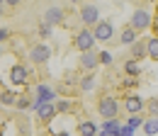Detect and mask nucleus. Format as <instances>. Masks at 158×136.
Listing matches in <instances>:
<instances>
[{
    "instance_id": "nucleus-1",
    "label": "nucleus",
    "mask_w": 158,
    "mask_h": 136,
    "mask_svg": "<svg viewBox=\"0 0 158 136\" xmlns=\"http://www.w3.org/2000/svg\"><path fill=\"white\" fill-rule=\"evenodd\" d=\"M98 112L105 117V122H107V119H117V112H119V102H117V97L105 95L102 100H100V105H98Z\"/></svg>"
},
{
    "instance_id": "nucleus-2",
    "label": "nucleus",
    "mask_w": 158,
    "mask_h": 136,
    "mask_svg": "<svg viewBox=\"0 0 158 136\" xmlns=\"http://www.w3.org/2000/svg\"><path fill=\"white\" fill-rule=\"evenodd\" d=\"M129 27H131L134 32H143V29H148V27H151V12L143 10V7H141V10H134Z\"/></svg>"
},
{
    "instance_id": "nucleus-3",
    "label": "nucleus",
    "mask_w": 158,
    "mask_h": 136,
    "mask_svg": "<svg viewBox=\"0 0 158 136\" xmlns=\"http://www.w3.org/2000/svg\"><path fill=\"white\" fill-rule=\"evenodd\" d=\"M73 41H76V46H78L83 54H85V51H93V46H95V37H93L90 29H80Z\"/></svg>"
},
{
    "instance_id": "nucleus-4",
    "label": "nucleus",
    "mask_w": 158,
    "mask_h": 136,
    "mask_svg": "<svg viewBox=\"0 0 158 136\" xmlns=\"http://www.w3.org/2000/svg\"><path fill=\"white\" fill-rule=\"evenodd\" d=\"M93 37H95V41H110V39L114 37V24L112 22H98Z\"/></svg>"
},
{
    "instance_id": "nucleus-5",
    "label": "nucleus",
    "mask_w": 158,
    "mask_h": 136,
    "mask_svg": "<svg viewBox=\"0 0 158 136\" xmlns=\"http://www.w3.org/2000/svg\"><path fill=\"white\" fill-rule=\"evenodd\" d=\"M80 19H83V24H98L100 22V10L95 5H83V7H80Z\"/></svg>"
},
{
    "instance_id": "nucleus-6",
    "label": "nucleus",
    "mask_w": 158,
    "mask_h": 136,
    "mask_svg": "<svg viewBox=\"0 0 158 136\" xmlns=\"http://www.w3.org/2000/svg\"><path fill=\"white\" fill-rule=\"evenodd\" d=\"M61 22H63V10H61V7H56V5L46 7V12H44V24L54 27V24H61Z\"/></svg>"
},
{
    "instance_id": "nucleus-7",
    "label": "nucleus",
    "mask_w": 158,
    "mask_h": 136,
    "mask_svg": "<svg viewBox=\"0 0 158 136\" xmlns=\"http://www.w3.org/2000/svg\"><path fill=\"white\" fill-rule=\"evenodd\" d=\"M29 56L34 63H46L49 56H51V49L46 46V44H37V46H32V51H29Z\"/></svg>"
},
{
    "instance_id": "nucleus-8",
    "label": "nucleus",
    "mask_w": 158,
    "mask_h": 136,
    "mask_svg": "<svg viewBox=\"0 0 158 136\" xmlns=\"http://www.w3.org/2000/svg\"><path fill=\"white\" fill-rule=\"evenodd\" d=\"M124 107H127L129 117H131V114H139V112L143 109V100H141L139 95H129L127 100H124Z\"/></svg>"
},
{
    "instance_id": "nucleus-9",
    "label": "nucleus",
    "mask_w": 158,
    "mask_h": 136,
    "mask_svg": "<svg viewBox=\"0 0 158 136\" xmlns=\"http://www.w3.org/2000/svg\"><path fill=\"white\" fill-rule=\"evenodd\" d=\"M10 80H12L15 85H24V83L29 80V76H27V68H24V66H15V68L10 71Z\"/></svg>"
},
{
    "instance_id": "nucleus-10",
    "label": "nucleus",
    "mask_w": 158,
    "mask_h": 136,
    "mask_svg": "<svg viewBox=\"0 0 158 136\" xmlns=\"http://www.w3.org/2000/svg\"><path fill=\"white\" fill-rule=\"evenodd\" d=\"M100 129H98V124L95 122H90V119H85V122H80L78 124V134L80 136H95Z\"/></svg>"
},
{
    "instance_id": "nucleus-11",
    "label": "nucleus",
    "mask_w": 158,
    "mask_h": 136,
    "mask_svg": "<svg viewBox=\"0 0 158 136\" xmlns=\"http://www.w3.org/2000/svg\"><path fill=\"white\" fill-rule=\"evenodd\" d=\"M34 112H37V117H39L41 122H49L51 117L56 114V107H54V105H39Z\"/></svg>"
},
{
    "instance_id": "nucleus-12",
    "label": "nucleus",
    "mask_w": 158,
    "mask_h": 136,
    "mask_svg": "<svg viewBox=\"0 0 158 136\" xmlns=\"http://www.w3.org/2000/svg\"><path fill=\"white\" fill-rule=\"evenodd\" d=\"M80 63H83V68H88V71H93L95 66L100 63V58L93 54V51H85L83 56H80Z\"/></svg>"
},
{
    "instance_id": "nucleus-13",
    "label": "nucleus",
    "mask_w": 158,
    "mask_h": 136,
    "mask_svg": "<svg viewBox=\"0 0 158 136\" xmlns=\"http://www.w3.org/2000/svg\"><path fill=\"white\" fill-rule=\"evenodd\" d=\"M119 41H122L124 46H131V44L136 41V32H134L131 27H127V29H124V32L119 34Z\"/></svg>"
},
{
    "instance_id": "nucleus-14",
    "label": "nucleus",
    "mask_w": 158,
    "mask_h": 136,
    "mask_svg": "<svg viewBox=\"0 0 158 136\" xmlns=\"http://www.w3.org/2000/svg\"><path fill=\"white\" fill-rule=\"evenodd\" d=\"M119 122L117 119H107L105 122V136H119Z\"/></svg>"
},
{
    "instance_id": "nucleus-15",
    "label": "nucleus",
    "mask_w": 158,
    "mask_h": 136,
    "mask_svg": "<svg viewBox=\"0 0 158 136\" xmlns=\"http://www.w3.org/2000/svg\"><path fill=\"white\" fill-rule=\"evenodd\" d=\"M143 131H146V136L158 134V117H151V119L143 122Z\"/></svg>"
},
{
    "instance_id": "nucleus-16",
    "label": "nucleus",
    "mask_w": 158,
    "mask_h": 136,
    "mask_svg": "<svg viewBox=\"0 0 158 136\" xmlns=\"http://www.w3.org/2000/svg\"><path fill=\"white\" fill-rule=\"evenodd\" d=\"M131 46H134V58H131V61H141V58L146 56V41H139L136 39Z\"/></svg>"
},
{
    "instance_id": "nucleus-17",
    "label": "nucleus",
    "mask_w": 158,
    "mask_h": 136,
    "mask_svg": "<svg viewBox=\"0 0 158 136\" xmlns=\"http://www.w3.org/2000/svg\"><path fill=\"white\" fill-rule=\"evenodd\" d=\"M146 54L151 58H158V39L156 37H151L148 41H146Z\"/></svg>"
},
{
    "instance_id": "nucleus-18",
    "label": "nucleus",
    "mask_w": 158,
    "mask_h": 136,
    "mask_svg": "<svg viewBox=\"0 0 158 136\" xmlns=\"http://www.w3.org/2000/svg\"><path fill=\"white\" fill-rule=\"evenodd\" d=\"M17 102V95L12 93V90H5L2 95H0V105H15Z\"/></svg>"
},
{
    "instance_id": "nucleus-19",
    "label": "nucleus",
    "mask_w": 158,
    "mask_h": 136,
    "mask_svg": "<svg viewBox=\"0 0 158 136\" xmlns=\"http://www.w3.org/2000/svg\"><path fill=\"white\" fill-rule=\"evenodd\" d=\"M124 71H127V73H129L131 78H136L139 73H141V68H139V63H136V61H127V66H124Z\"/></svg>"
},
{
    "instance_id": "nucleus-20",
    "label": "nucleus",
    "mask_w": 158,
    "mask_h": 136,
    "mask_svg": "<svg viewBox=\"0 0 158 136\" xmlns=\"http://www.w3.org/2000/svg\"><path fill=\"white\" fill-rule=\"evenodd\" d=\"M80 88H83L85 93H90V90L95 88V76H85L83 80H80Z\"/></svg>"
},
{
    "instance_id": "nucleus-21",
    "label": "nucleus",
    "mask_w": 158,
    "mask_h": 136,
    "mask_svg": "<svg viewBox=\"0 0 158 136\" xmlns=\"http://www.w3.org/2000/svg\"><path fill=\"white\" fill-rule=\"evenodd\" d=\"M127 126L134 131V129H139V126H143V119H141L139 114H131V117H129V122H127Z\"/></svg>"
},
{
    "instance_id": "nucleus-22",
    "label": "nucleus",
    "mask_w": 158,
    "mask_h": 136,
    "mask_svg": "<svg viewBox=\"0 0 158 136\" xmlns=\"http://www.w3.org/2000/svg\"><path fill=\"white\" fill-rule=\"evenodd\" d=\"M17 109H32V102H29V97H17Z\"/></svg>"
},
{
    "instance_id": "nucleus-23",
    "label": "nucleus",
    "mask_w": 158,
    "mask_h": 136,
    "mask_svg": "<svg viewBox=\"0 0 158 136\" xmlns=\"http://www.w3.org/2000/svg\"><path fill=\"white\" fill-rule=\"evenodd\" d=\"M68 109H71V102L68 100H59L56 102V112H68Z\"/></svg>"
},
{
    "instance_id": "nucleus-24",
    "label": "nucleus",
    "mask_w": 158,
    "mask_h": 136,
    "mask_svg": "<svg viewBox=\"0 0 158 136\" xmlns=\"http://www.w3.org/2000/svg\"><path fill=\"white\" fill-rule=\"evenodd\" d=\"M98 58H100V63H112V54L110 51H102Z\"/></svg>"
},
{
    "instance_id": "nucleus-25",
    "label": "nucleus",
    "mask_w": 158,
    "mask_h": 136,
    "mask_svg": "<svg viewBox=\"0 0 158 136\" xmlns=\"http://www.w3.org/2000/svg\"><path fill=\"white\" fill-rule=\"evenodd\" d=\"M148 109H151V114H153V117H158V97L148 102Z\"/></svg>"
},
{
    "instance_id": "nucleus-26",
    "label": "nucleus",
    "mask_w": 158,
    "mask_h": 136,
    "mask_svg": "<svg viewBox=\"0 0 158 136\" xmlns=\"http://www.w3.org/2000/svg\"><path fill=\"white\" fill-rule=\"evenodd\" d=\"M39 32H41V37H49V34H51V27H49V24H41Z\"/></svg>"
},
{
    "instance_id": "nucleus-27",
    "label": "nucleus",
    "mask_w": 158,
    "mask_h": 136,
    "mask_svg": "<svg viewBox=\"0 0 158 136\" xmlns=\"http://www.w3.org/2000/svg\"><path fill=\"white\" fill-rule=\"evenodd\" d=\"M119 136H134V131H131L129 126H122V129H119Z\"/></svg>"
},
{
    "instance_id": "nucleus-28",
    "label": "nucleus",
    "mask_w": 158,
    "mask_h": 136,
    "mask_svg": "<svg viewBox=\"0 0 158 136\" xmlns=\"http://www.w3.org/2000/svg\"><path fill=\"white\" fill-rule=\"evenodd\" d=\"M5 39H7V32H5V29H0V41H5Z\"/></svg>"
},
{
    "instance_id": "nucleus-29",
    "label": "nucleus",
    "mask_w": 158,
    "mask_h": 136,
    "mask_svg": "<svg viewBox=\"0 0 158 136\" xmlns=\"http://www.w3.org/2000/svg\"><path fill=\"white\" fill-rule=\"evenodd\" d=\"M95 136H105V131H98V134H95Z\"/></svg>"
},
{
    "instance_id": "nucleus-30",
    "label": "nucleus",
    "mask_w": 158,
    "mask_h": 136,
    "mask_svg": "<svg viewBox=\"0 0 158 136\" xmlns=\"http://www.w3.org/2000/svg\"><path fill=\"white\" fill-rule=\"evenodd\" d=\"M56 136H68V134H66V131H61V134H56Z\"/></svg>"
},
{
    "instance_id": "nucleus-31",
    "label": "nucleus",
    "mask_w": 158,
    "mask_h": 136,
    "mask_svg": "<svg viewBox=\"0 0 158 136\" xmlns=\"http://www.w3.org/2000/svg\"><path fill=\"white\" fill-rule=\"evenodd\" d=\"M156 39H158V22H156Z\"/></svg>"
},
{
    "instance_id": "nucleus-32",
    "label": "nucleus",
    "mask_w": 158,
    "mask_h": 136,
    "mask_svg": "<svg viewBox=\"0 0 158 136\" xmlns=\"http://www.w3.org/2000/svg\"><path fill=\"white\" fill-rule=\"evenodd\" d=\"M0 15H2V0H0Z\"/></svg>"
},
{
    "instance_id": "nucleus-33",
    "label": "nucleus",
    "mask_w": 158,
    "mask_h": 136,
    "mask_svg": "<svg viewBox=\"0 0 158 136\" xmlns=\"http://www.w3.org/2000/svg\"><path fill=\"white\" fill-rule=\"evenodd\" d=\"M0 54H2V51H0Z\"/></svg>"
}]
</instances>
